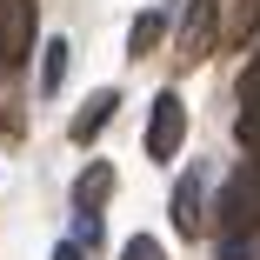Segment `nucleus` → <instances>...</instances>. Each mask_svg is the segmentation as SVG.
<instances>
[{"label":"nucleus","mask_w":260,"mask_h":260,"mask_svg":"<svg viewBox=\"0 0 260 260\" xmlns=\"http://www.w3.org/2000/svg\"><path fill=\"white\" fill-rule=\"evenodd\" d=\"M214 220H220V234H260V153L227 174V187L214 200Z\"/></svg>","instance_id":"1"},{"label":"nucleus","mask_w":260,"mask_h":260,"mask_svg":"<svg viewBox=\"0 0 260 260\" xmlns=\"http://www.w3.org/2000/svg\"><path fill=\"white\" fill-rule=\"evenodd\" d=\"M180 134H187V107L180 93H153V114H147V160H174L180 153Z\"/></svg>","instance_id":"2"},{"label":"nucleus","mask_w":260,"mask_h":260,"mask_svg":"<svg viewBox=\"0 0 260 260\" xmlns=\"http://www.w3.org/2000/svg\"><path fill=\"white\" fill-rule=\"evenodd\" d=\"M214 40H220V0H187V14H180V54L207 60Z\"/></svg>","instance_id":"3"},{"label":"nucleus","mask_w":260,"mask_h":260,"mask_svg":"<svg viewBox=\"0 0 260 260\" xmlns=\"http://www.w3.org/2000/svg\"><path fill=\"white\" fill-rule=\"evenodd\" d=\"M0 60H34V0H0Z\"/></svg>","instance_id":"4"},{"label":"nucleus","mask_w":260,"mask_h":260,"mask_svg":"<svg viewBox=\"0 0 260 260\" xmlns=\"http://www.w3.org/2000/svg\"><path fill=\"white\" fill-rule=\"evenodd\" d=\"M174 227H180L187 240L207 227V174H200V167L180 174V187H174Z\"/></svg>","instance_id":"5"},{"label":"nucleus","mask_w":260,"mask_h":260,"mask_svg":"<svg viewBox=\"0 0 260 260\" xmlns=\"http://www.w3.org/2000/svg\"><path fill=\"white\" fill-rule=\"evenodd\" d=\"M114 107H120V93H93V100H87V107L74 114V127H67V134H74V140L87 147V140H93L100 127H107V120H114Z\"/></svg>","instance_id":"6"},{"label":"nucleus","mask_w":260,"mask_h":260,"mask_svg":"<svg viewBox=\"0 0 260 260\" xmlns=\"http://www.w3.org/2000/svg\"><path fill=\"white\" fill-rule=\"evenodd\" d=\"M114 193V167L100 160V167H87L80 174V187H74V214H100V200Z\"/></svg>","instance_id":"7"},{"label":"nucleus","mask_w":260,"mask_h":260,"mask_svg":"<svg viewBox=\"0 0 260 260\" xmlns=\"http://www.w3.org/2000/svg\"><path fill=\"white\" fill-rule=\"evenodd\" d=\"M160 34H167V14H140V20L127 27V54H134V60L153 54V47H160Z\"/></svg>","instance_id":"8"},{"label":"nucleus","mask_w":260,"mask_h":260,"mask_svg":"<svg viewBox=\"0 0 260 260\" xmlns=\"http://www.w3.org/2000/svg\"><path fill=\"white\" fill-rule=\"evenodd\" d=\"M67 80V40H47L40 47V93H60Z\"/></svg>","instance_id":"9"},{"label":"nucleus","mask_w":260,"mask_h":260,"mask_svg":"<svg viewBox=\"0 0 260 260\" xmlns=\"http://www.w3.org/2000/svg\"><path fill=\"white\" fill-rule=\"evenodd\" d=\"M260 253V234H220V260H253Z\"/></svg>","instance_id":"10"},{"label":"nucleus","mask_w":260,"mask_h":260,"mask_svg":"<svg viewBox=\"0 0 260 260\" xmlns=\"http://www.w3.org/2000/svg\"><path fill=\"white\" fill-rule=\"evenodd\" d=\"M260 34V0H240L234 7V40H253Z\"/></svg>","instance_id":"11"},{"label":"nucleus","mask_w":260,"mask_h":260,"mask_svg":"<svg viewBox=\"0 0 260 260\" xmlns=\"http://www.w3.org/2000/svg\"><path fill=\"white\" fill-rule=\"evenodd\" d=\"M120 260H167V247L153 240V234H134V240L120 247Z\"/></svg>","instance_id":"12"},{"label":"nucleus","mask_w":260,"mask_h":260,"mask_svg":"<svg viewBox=\"0 0 260 260\" xmlns=\"http://www.w3.org/2000/svg\"><path fill=\"white\" fill-rule=\"evenodd\" d=\"M234 134H240V147H260V100H247V107H240Z\"/></svg>","instance_id":"13"},{"label":"nucleus","mask_w":260,"mask_h":260,"mask_svg":"<svg viewBox=\"0 0 260 260\" xmlns=\"http://www.w3.org/2000/svg\"><path fill=\"white\" fill-rule=\"evenodd\" d=\"M74 240L93 253V247H100V214H74Z\"/></svg>","instance_id":"14"},{"label":"nucleus","mask_w":260,"mask_h":260,"mask_svg":"<svg viewBox=\"0 0 260 260\" xmlns=\"http://www.w3.org/2000/svg\"><path fill=\"white\" fill-rule=\"evenodd\" d=\"M240 100H260V54H253L247 74H240Z\"/></svg>","instance_id":"15"},{"label":"nucleus","mask_w":260,"mask_h":260,"mask_svg":"<svg viewBox=\"0 0 260 260\" xmlns=\"http://www.w3.org/2000/svg\"><path fill=\"white\" fill-rule=\"evenodd\" d=\"M54 260H87V247H80V240H60V247H54Z\"/></svg>","instance_id":"16"}]
</instances>
